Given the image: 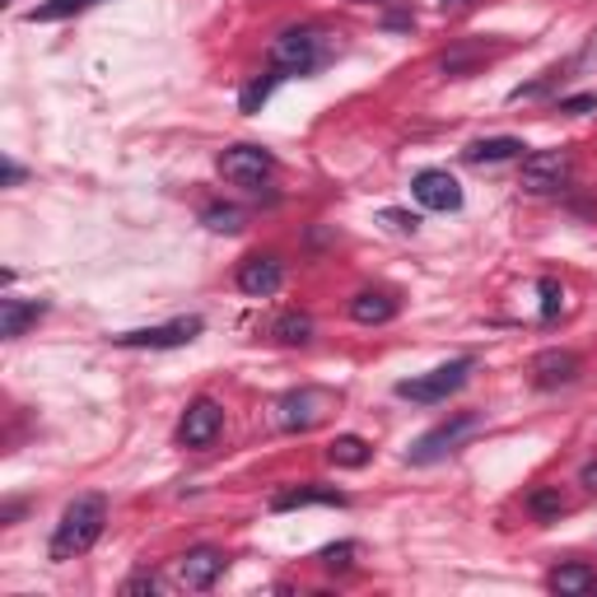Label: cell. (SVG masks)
Returning a JSON list of instances; mask_svg holds the SVG:
<instances>
[{
  "label": "cell",
  "instance_id": "obj_1",
  "mask_svg": "<svg viewBox=\"0 0 597 597\" xmlns=\"http://www.w3.org/2000/svg\"><path fill=\"white\" fill-rule=\"evenodd\" d=\"M103 528H108V500L103 495H80L66 504V514L57 523V532H51V560H75L94 547V541L103 537Z\"/></svg>",
  "mask_w": 597,
  "mask_h": 597
},
{
  "label": "cell",
  "instance_id": "obj_2",
  "mask_svg": "<svg viewBox=\"0 0 597 597\" xmlns=\"http://www.w3.org/2000/svg\"><path fill=\"white\" fill-rule=\"evenodd\" d=\"M271 70L276 75H308L313 66L323 61V33L308 24H290L271 38Z\"/></svg>",
  "mask_w": 597,
  "mask_h": 597
},
{
  "label": "cell",
  "instance_id": "obj_3",
  "mask_svg": "<svg viewBox=\"0 0 597 597\" xmlns=\"http://www.w3.org/2000/svg\"><path fill=\"white\" fill-rule=\"evenodd\" d=\"M471 368H477V360H448V364H438L430 368L425 378H401L397 383V397H407V401H420V407H434V401H448L453 393L463 388V383L471 378Z\"/></svg>",
  "mask_w": 597,
  "mask_h": 597
},
{
  "label": "cell",
  "instance_id": "obj_4",
  "mask_svg": "<svg viewBox=\"0 0 597 597\" xmlns=\"http://www.w3.org/2000/svg\"><path fill=\"white\" fill-rule=\"evenodd\" d=\"M477 430H481V420L471 415V411H458V415H448L444 425H434L430 434H420V438H415V448L407 453V463H420V467H425V463H438V458H448V453L458 448L467 434H477Z\"/></svg>",
  "mask_w": 597,
  "mask_h": 597
},
{
  "label": "cell",
  "instance_id": "obj_5",
  "mask_svg": "<svg viewBox=\"0 0 597 597\" xmlns=\"http://www.w3.org/2000/svg\"><path fill=\"white\" fill-rule=\"evenodd\" d=\"M570 183V150H537L523 160V173H518V187L532 191V197H551Z\"/></svg>",
  "mask_w": 597,
  "mask_h": 597
},
{
  "label": "cell",
  "instance_id": "obj_6",
  "mask_svg": "<svg viewBox=\"0 0 597 597\" xmlns=\"http://www.w3.org/2000/svg\"><path fill=\"white\" fill-rule=\"evenodd\" d=\"M201 337V318H173L164 327H140V331H121V337H113L117 346L127 350H178L187 341Z\"/></svg>",
  "mask_w": 597,
  "mask_h": 597
},
{
  "label": "cell",
  "instance_id": "obj_7",
  "mask_svg": "<svg viewBox=\"0 0 597 597\" xmlns=\"http://www.w3.org/2000/svg\"><path fill=\"white\" fill-rule=\"evenodd\" d=\"M224 430V407L215 397H197L191 407L183 411V425H178V438L183 448H210Z\"/></svg>",
  "mask_w": 597,
  "mask_h": 597
},
{
  "label": "cell",
  "instance_id": "obj_8",
  "mask_svg": "<svg viewBox=\"0 0 597 597\" xmlns=\"http://www.w3.org/2000/svg\"><path fill=\"white\" fill-rule=\"evenodd\" d=\"M271 168H276V160L261 145H234V150L220 154V173L234 187H261L271 178Z\"/></svg>",
  "mask_w": 597,
  "mask_h": 597
},
{
  "label": "cell",
  "instance_id": "obj_9",
  "mask_svg": "<svg viewBox=\"0 0 597 597\" xmlns=\"http://www.w3.org/2000/svg\"><path fill=\"white\" fill-rule=\"evenodd\" d=\"M327 407H331V397L323 388H298V393H285L276 401V420L285 430H313L327 415Z\"/></svg>",
  "mask_w": 597,
  "mask_h": 597
},
{
  "label": "cell",
  "instance_id": "obj_10",
  "mask_svg": "<svg viewBox=\"0 0 597 597\" xmlns=\"http://www.w3.org/2000/svg\"><path fill=\"white\" fill-rule=\"evenodd\" d=\"M411 197L425 210H458L463 206V183L448 168H420L411 178Z\"/></svg>",
  "mask_w": 597,
  "mask_h": 597
},
{
  "label": "cell",
  "instance_id": "obj_11",
  "mask_svg": "<svg viewBox=\"0 0 597 597\" xmlns=\"http://www.w3.org/2000/svg\"><path fill=\"white\" fill-rule=\"evenodd\" d=\"M280 280H285V261H280L276 253H257L238 267V290L253 294V298H267L280 290Z\"/></svg>",
  "mask_w": 597,
  "mask_h": 597
},
{
  "label": "cell",
  "instance_id": "obj_12",
  "mask_svg": "<svg viewBox=\"0 0 597 597\" xmlns=\"http://www.w3.org/2000/svg\"><path fill=\"white\" fill-rule=\"evenodd\" d=\"M220 574H224V551H215V547H191L178 560V578H183V588H191V593H206Z\"/></svg>",
  "mask_w": 597,
  "mask_h": 597
},
{
  "label": "cell",
  "instance_id": "obj_13",
  "mask_svg": "<svg viewBox=\"0 0 597 597\" xmlns=\"http://www.w3.org/2000/svg\"><path fill=\"white\" fill-rule=\"evenodd\" d=\"M578 355L574 350H541V355L532 360V378L537 388H570V383L578 378Z\"/></svg>",
  "mask_w": 597,
  "mask_h": 597
},
{
  "label": "cell",
  "instance_id": "obj_14",
  "mask_svg": "<svg viewBox=\"0 0 597 597\" xmlns=\"http://www.w3.org/2000/svg\"><path fill=\"white\" fill-rule=\"evenodd\" d=\"M350 318H355L360 327H383L397 318V294L388 290H360L355 298H350Z\"/></svg>",
  "mask_w": 597,
  "mask_h": 597
},
{
  "label": "cell",
  "instance_id": "obj_15",
  "mask_svg": "<svg viewBox=\"0 0 597 597\" xmlns=\"http://www.w3.org/2000/svg\"><path fill=\"white\" fill-rule=\"evenodd\" d=\"M308 504H346V495L337 485H294V490H280V495L271 500L276 514H290V508H308Z\"/></svg>",
  "mask_w": 597,
  "mask_h": 597
},
{
  "label": "cell",
  "instance_id": "obj_16",
  "mask_svg": "<svg viewBox=\"0 0 597 597\" xmlns=\"http://www.w3.org/2000/svg\"><path fill=\"white\" fill-rule=\"evenodd\" d=\"M43 313H47V304H38V298H33V304H24V298H0V337H5V341L24 337Z\"/></svg>",
  "mask_w": 597,
  "mask_h": 597
},
{
  "label": "cell",
  "instance_id": "obj_17",
  "mask_svg": "<svg viewBox=\"0 0 597 597\" xmlns=\"http://www.w3.org/2000/svg\"><path fill=\"white\" fill-rule=\"evenodd\" d=\"M523 140L518 136H490V140H471L463 150L467 164H504V160H523Z\"/></svg>",
  "mask_w": 597,
  "mask_h": 597
},
{
  "label": "cell",
  "instance_id": "obj_18",
  "mask_svg": "<svg viewBox=\"0 0 597 597\" xmlns=\"http://www.w3.org/2000/svg\"><path fill=\"white\" fill-rule=\"evenodd\" d=\"M547 588L560 597H574V593H593L597 588V570L593 565H555L547 574Z\"/></svg>",
  "mask_w": 597,
  "mask_h": 597
},
{
  "label": "cell",
  "instance_id": "obj_19",
  "mask_svg": "<svg viewBox=\"0 0 597 597\" xmlns=\"http://www.w3.org/2000/svg\"><path fill=\"white\" fill-rule=\"evenodd\" d=\"M368 458H374V448H368V438H360V434H337L327 444V463L331 467H350V471H355Z\"/></svg>",
  "mask_w": 597,
  "mask_h": 597
},
{
  "label": "cell",
  "instance_id": "obj_20",
  "mask_svg": "<svg viewBox=\"0 0 597 597\" xmlns=\"http://www.w3.org/2000/svg\"><path fill=\"white\" fill-rule=\"evenodd\" d=\"M271 337L280 346H308L313 341V318H308V313H298V308L280 313V318L271 323Z\"/></svg>",
  "mask_w": 597,
  "mask_h": 597
},
{
  "label": "cell",
  "instance_id": "obj_21",
  "mask_svg": "<svg viewBox=\"0 0 597 597\" xmlns=\"http://www.w3.org/2000/svg\"><path fill=\"white\" fill-rule=\"evenodd\" d=\"M565 495H560V485H537L532 495H528V514L537 523H560V514H565Z\"/></svg>",
  "mask_w": 597,
  "mask_h": 597
},
{
  "label": "cell",
  "instance_id": "obj_22",
  "mask_svg": "<svg viewBox=\"0 0 597 597\" xmlns=\"http://www.w3.org/2000/svg\"><path fill=\"white\" fill-rule=\"evenodd\" d=\"M94 5L98 0H43V5L28 10V24H57V20H70V14H84Z\"/></svg>",
  "mask_w": 597,
  "mask_h": 597
},
{
  "label": "cell",
  "instance_id": "obj_23",
  "mask_svg": "<svg viewBox=\"0 0 597 597\" xmlns=\"http://www.w3.org/2000/svg\"><path fill=\"white\" fill-rule=\"evenodd\" d=\"M201 224L210 234H238L243 230V210L238 206H206L201 210Z\"/></svg>",
  "mask_w": 597,
  "mask_h": 597
},
{
  "label": "cell",
  "instance_id": "obj_24",
  "mask_svg": "<svg viewBox=\"0 0 597 597\" xmlns=\"http://www.w3.org/2000/svg\"><path fill=\"white\" fill-rule=\"evenodd\" d=\"M355 555H360L355 541H337V547L318 551V565H323V570H331V574H346L350 565H355Z\"/></svg>",
  "mask_w": 597,
  "mask_h": 597
},
{
  "label": "cell",
  "instance_id": "obj_25",
  "mask_svg": "<svg viewBox=\"0 0 597 597\" xmlns=\"http://www.w3.org/2000/svg\"><path fill=\"white\" fill-rule=\"evenodd\" d=\"M276 80H280V75H257L253 84H243V94H238V108H243V113H257V108H261V103H267V98H271V90H276Z\"/></svg>",
  "mask_w": 597,
  "mask_h": 597
},
{
  "label": "cell",
  "instance_id": "obj_26",
  "mask_svg": "<svg viewBox=\"0 0 597 597\" xmlns=\"http://www.w3.org/2000/svg\"><path fill=\"white\" fill-rule=\"evenodd\" d=\"M537 290H541V318H547V323H551V318H555V313H560V308H565V290H560V280H551V276H547V280H541V285H537Z\"/></svg>",
  "mask_w": 597,
  "mask_h": 597
},
{
  "label": "cell",
  "instance_id": "obj_27",
  "mask_svg": "<svg viewBox=\"0 0 597 597\" xmlns=\"http://www.w3.org/2000/svg\"><path fill=\"white\" fill-rule=\"evenodd\" d=\"M477 57H481L477 47H458V51H444V61H438V66H444V75H463V70L477 61Z\"/></svg>",
  "mask_w": 597,
  "mask_h": 597
},
{
  "label": "cell",
  "instance_id": "obj_28",
  "mask_svg": "<svg viewBox=\"0 0 597 597\" xmlns=\"http://www.w3.org/2000/svg\"><path fill=\"white\" fill-rule=\"evenodd\" d=\"M378 220L397 234H415V224H420V215H411V210H378Z\"/></svg>",
  "mask_w": 597,
  "mask_h": 597
},
{
  "label": "cell",
  "instance_id": "obj_29",
  "mask_svg": "<svg viewBox=\"0 0 597 597\" xmlns=\"http://www.w3.org/2000/svg\"><path fill=\"white\" fill-rule=\"evenodd\" d=\"M121 593H127V597H136V593H160V578H154V574H131L127 584H121Z\"/></svg>",
  "mask_w": 597,
  "mask_h": 597
},
{
  "label": "cell",
  "instance_id": "obj_30",
  "mask_svg": "<svg viewBox=\"0 0 597 597\" xmlns=\"http://www.w3.org/2000/svg\"><path fill=\"white\" fill-rule=\"evenodd\" d=\"M560 113H597V94H574V98H560Z\"/></svg>",
  "mask_w": 597,
  "mask_h": 597
},
{
  "label": "cell",
  "instance_id": "obj_31",
  "mask_svg": "<svg viewBox=\"0 0 597 597\" xmlns=\"http://www.w3.org/2000/svg\"><path fill=\"white\" fill-rule=\"evenodd\" d=\"M578 485L593 490V495H597V463H584V471H578Z\"/></svg>",
  "mask_w": 597,
  "mask_h": 597
},
{
  "label": "cell",
  "instance_id": "obj_32",
  "mask_svg": "<svg viewBox=\"0 0 597 597\" xmlns=\"http://www.w3.org/2000/svg\"><path fill=\"white\" fill-rule=\"evenodd\" d=\"M388 28H415V14H407V10L388 14Z\"/></svg>",
  "mask_w": 597,
  "mask_h": 597
},
{
  "label": "cell",
  "instance_id": "obj_33",
  "mask_svg": "<svg viewBox=\"0 0 597 597\" xmlns=\"http://www.w3.org/2000/svg\"><path fill=\"white\" fill-rule=\"evenodd\" d=\"M20 183H24V168L14 160H5V187H20Z\"/></svg>",
  "mask_w": 597,
  "mask_h": 597
},
{
  "label": "cell",
  "instance_id": "obj_34",
  "mask_svg": "<svg viewBox=\"0 0 597 597\" xmlns=\"http://www.w3.org/2000/svg\"><path fill=\"white\" fill-rule=\"evenodd\" d=\"M20 514H24V504H5V508H0V518H5V523H14Z\"/></svg>",
  "mask_w": 597,
  "mask_h": 597
},
{
  "label": "cell",
  "instance_id": "obj_35",
  "mask_svg": "<svg viewBox=\"0 0 597 597\" xmlns=\"http://www.w3.org/2000/svg\"><path fill=\"white\" fill-rule=\"evenodd\" d=\"M453 5H471V0H453Z\"/></svg>",
  "mask_w": 597,
  "mask_h": 597
}]
</instances>
